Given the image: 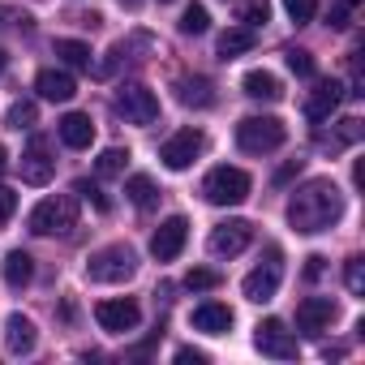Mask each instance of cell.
I'll return each instance as SVG.
<instances>
[{
	"instance_id": "836d02e7",
	"label": "cell",
	"mask_w": 365,
	"mask_h": 365,
	"mask_svg": "<svg viewBox=\"0 0 365 365\" xmlns=\"http://www.w3.org/2000/svg\"><path fill=\"white\" fill-rule=\"evenodd\" d=\"M284 9H288V18H292L297 26H305V22H314V14H318V0H284Z\"/></svg>"
},
{
	"instance_id": "ffe728a7",
	"label": "cell",
	"mask_w": 365,
	"mask_h": 365,
	"mask_svg": "<svg viewBox=\"0 0 365 365\" xmlns=\"http://www.w3.org/2000/svg\"><path fill=\"white\" fill-rule=\"evenodd\" d=\"M5 344H9V352H14V356L35 352V344H39L35 322H31V318H22V314H9V322H5Z\"/></svg>"
},
{
	"instance_id": "9c48e42d",
	"label": "cell",
	"mask_w": 365,
	"mask_h": 365,
	"mask_svg": "<svg viewBox=\"0 0 365 365\" xmlns=\"http://www.w3.org/2000/svg\"><path fill=\"white\" fill-rule=\"evenodd\" d=\"M202 146H207L202 129H180V133H172V138L159 146V159H163L172 172H185V168L202 155Z\"/></svg>"
},
{
	"instance_id": "8d00e7d4",
	"label": "cell",
	"mask_w": 365,
	"mask_h": 365,
	"mask_svg": "<svg viewBox=\"0 0 365 365\" xmlns=\"http://www.w3.org/2000/svg\"><path fill=\"white\" fill-rule=\"evenodd\" d=\"M301 163H305V159H292V163H284V168L275 172V185H284V180H292V176L301 172Z\"/></svg>"
},
{
	"instance_id": "e575fe53",
	"label": "cell",
	"mask_w": 365,
	"mask_h": 365,
	"mask_svg": "<svg viewBox=\"0 0 365 365\" xmlns=\"http://www.w3.org/2000/svg\"><path fill=\"white\" fill-rule=\"evenodd\" d=\"M356 138H361V120L348 116V120H339V133L331 138V146H344V142H356Z\"/></svg>"
},
{
	"instance_id": "83f0119b",
	"label": "cell",
	"mask_w": 365,
	"mask_h": 365,
	"mask_svg": "<svg viewBox=\"0 0 365 365\" xmlns=\"http://www.w3.org/2000/svg\"><path fill=\"white\" fill-rule=\"evenodd\" d=\"M284 56H288V69H292L297 78H314V73H318V61H314L305 48H288Z\"/></svg>"
},
{
	"instance_id": "7c38bea8",
	"label": "cell",
	"mask_w": 365,
	"mask_h": 365,
	"mask_svg": "<svg viewBox=\"0 0 365 365\" xmlns=\"http://www.w3.org/2000/svg\"><path fill=\"white\" fill-rule=\"evenodd\" d=\"M335 314H339V305H335L331 297H305V301L297 305V331H301V335H322V331L335 322Z\"/></svg>"
},
{
	"instance_id": "4fadbf2b",
	"label": "cell",
	"mask_w": 365,
	"mask_h": 365,
	"mask_svg": "<svg viewBox=\"0 0 365 365\" xmlns=\"http://www.w3.org/2000/svg\"><path fill=\"white\" fill-rule=\"evenodd\" d=\"M185 241H190V224L180 220V215H172V220H163V224L155 228V237H150V254H155L159 262H172L180 250H185Z\"/></svg>"
},
{
	"instance_id": "d4e9b609",
	"label": "cell",
	"mask_w": 365,
	"mask_h": 365,
	"mask_svg": "<svg viewBox=\"0 0 365 365\" xmlns=\"http://www.w3.org/2000/svg\"><path fill=\"white\" fill-rule=\"evenodd\" d=\"M56 56L73 69H91V43L82 39H56Z\"/></svg>"
},
{
	"instance_id": "f546056e",
	"label": "cell",
	"mask_w": 365,
	"mask_h": 365,
	"mask_svg": "<svg viewBox=\"0 0 365 365\" xmlns=\"http://www.w3.org/2000/svg\"><path fill=\"white\" fill-rule=\"evenodd\" d=\"M237 18H241L250 31H254V26H267V18H271V5H267V0H245Z\"/></svg>"
},
{
	"instance_id": "74e56055",
	"label": "cell",
	"mask_w": 365,
	"mask_h": 365,
	"mask_svg": "<svg viewBox=\"0 0 365 365\" xmlns=\"http://www.w3.org/2000/svg\"><path fill=\"white\" fill-rule=\"evenodd\" d=\"M322 262H327L322 254H309V258H305V279H318V275H322Z\"/></svg>"
},
{
	"instance_id": "e0dca14e",
	"label": "cell",
	"mask_w": 365,
	"mask_h": 365,
	"mask_svg": "<svg viewBox=\"0 0 365 365\" xmlns=\"http://www.w3.org/2000/svg\"><path fill=\"white\" fill-rule=\"evenodd\" d=\"M35 91H39L43 99H52V103H69V99L78 95V82H73L65 69H39Z\"/></svg>"
},
{
	"instance_id": "ee69618b",
	"label": "cell",
	"mask_w": 365,
	"mask_h": 365,
	"mask_svg": "<svg viewBox=\"0 0 365 365\" xmlns=\"http://www.w3.org/2000/svg\"><path fill=\"white\" fill-rule=\"evenodd\" d=\"M5 65H9V61H5V48H0V73H5Z\"/></svg>"
},
{
	"instance_id": "44dd1931",
	"label": "cell",
	"mask_w": 365,
	"mask_h": 365,
	"mask_svg": "<svg viewBox=\"0 0 365 365\" xmlns=\"http://www.w3.org/2000/svg\"><path fill=\"white\" fill-rule=\"evenodd\" d=\"M0 275H5V288H26L31 279H35V258L26 254V250H9L5 254V262H0Z\"/></svg>"
},
{
	"instance_id": "603a6c76",
	"label": "cell",
	"mask_w": 365,
	"mask_h": 365,
	"mask_svg": "<svg viewBox=\"0 0 365 365\" xmlns=\"http://www.w3.org/2000/svg\"><path fill=\"white\" fill-rule=\"evenodd\" d=\"M125 198H129L138 211H150V207L159 202V185H155L150 176H142V172H138V176H129V180H125Z\"/></svg>"
},
{
	"instance_id": "7bdbcfd3",
	"label": "cell",
	"mask_w": 365,
	"mask_h": 365,
	"mask_svg": "<svg viewBox=\"0 0 365 365\" xmlns=\"http://www.w3.org/2000/svg\"><path fill=\"white\" fill-rule=\"evenodd\" d=\"M120 5H125V9H138V5H142V0H120Z\"/></svg>"
},
{
	"instance_id": "5b68a950",
	"label": "cell",
	"mask_w": 365,
	"mask_h": 365,
	"mask_svg": "<svg viewBox=\"0 0 365 365\" xmlns=\"http://www.w3.org/2000/svg\"><path fill=\"white\" fill-rule=\"evenodd\" d=\"M202 194H207L211 207H241L250 198V172L228 168V163L224 168H211L207 180H202Z\"/></svg>"
},
{
	"instance_id": "d6986e66",
	"label": "cell",
	"mask_w": 365,
	"mask_h": 365,
	"mask_svg": "<svg viewBox=\"0 0 365 365\" xmlns=\"http://www.w3.org/2000/svg\"><path fill=\"white\" fill-rule=\"evenodd\" d=\"M194 331H202V335H228L232 331V309L220 305V301L198 305L194 309Z\"/></svg>"
},
{
	"instance_id": "d6a6232c",
	"label": "cell",
	"mask_w": 365,
	"mask_h": 365,
	"mask_svg": "<svg viewBox=\"0 0 365 365\" xmlns=\"http://www.w3.org/2000/svg\"><path fill=\"white\" fill-rule=\"evenodd\" d=\"M185 288H190V292H211V288H220V271L194 267V271L185 275Z\"/></svg>"
},
{
	"instance_id": "bcb514c9",
	"label": "cell",
	"mask_w": 365,
	"mask_h": 365,
	"mask_svg": "<svg viewBox=\"0 0 365 365\" xmlns=\"http://www.w3.org/2000/svg\"><path fill=\"white\" fill-rule=\"evenodd\" d=\"M159 5H168V0H159Z\"/></svg>"
},
{
	"instance_id": "3957f363",
	"label": "cell",
	"mask_w": 365,
	"mask_h": 365,
	"mask_svg": "<svg viewBox=\"0 0 365 365\" xmlns=\"http://www.w3.org/2000/svg\"><path fill=\"white\" fill-rule=\"evenodd\" d=\"M133 271H138V254L129 245H103L86 258V275L95 284H125L133 279Z\"/></svg>"
},
{
	"instance_id": "f1b7e54d",
	"label": "cell",
	"mask_w": 365,
	"mask_h": 365,
	"mask_svg": "<svg viewBox=\"0 0 365 365\" xmlns=\"http://www.w3.org/2000/svg\"><path fill=\"white\" fill-rule=\"evenodd\" d=\"M73 194H82L86 202H95V211H103V215L112 211V198H108V194L95 185V180H73Z\"/></svg>"
},
{
	"instance_id": "7a4b0ae2",
	"label": "cell",
	"mask_w": 365,
	"mask_h": 365,
	"mask_svg": "<svg viewBox=\"0 0 365 365\" xmlns=\"http://www.w3.org/2000/svg\"><path fill=\"white\" fill-rule=\"evenodd\" d=\"M31 232L35 237H69L73 228H78V202L69 198V194H61V198H43L35 211H31Z\"/></svg>"
},
{
	"instance_id": "277c9868",
	"label": "cell",
	"mask_w": 365,
	"mask_h": 365,
	"mask_svg": "<svg viewBox=\"0 0 365 365\" xmlns=\"http://www.w3.org/2000/svg\"><path fill=\"white\" fill-rule=\"evenodd\" d=\"M284 138H288V129L275 116H245L237 125V146L245 155H271V150L284 146Z\"/></svg>"
},
{
	"instance_id": "8fae6325",
	"label": "cell",
	"mask_w": 365,
	"mask_h": 365,
	"mask_svg": "<svg viewBox=\"0 0 365 365\" xmlns=\"http://www.w3.org/2000/svg\"><path fill=\"white\" fill-rule=\"evenodd\" d=\"M250 241H254V228L245 224V220H228V224H220V228H211V254L215 258H237V254H245L250 250Z\"/></svg>"
},
{
	"instance_id": "ba28073f",
	"label": "cell",
	"mask_w": 365,
	"mask_h": 365,
	"mask_svg": "<svg viewBox=\"0 0 365 365\" xmlns=\"http://www.w3.org/2000/svg\"><path fill=\"white\" fill-rule=\"evenodd\" d=\"M254 344H258L262 356H275V361H297V352H301V348H297V335H292L279 318H262Z\"/></svg>"
},
{
	"instance_id": "1f68e13d",
	"label": "cell",
	"mask_w": 365,
	"mask_h": 365,
	"mask_svg": "<svg viewBox=\"0 0 365 365\" xmlns=\"http://www.w3.org/2000/svg\"><path fill=\"white\" fill-rule=\"evenodd\" d=\"M344 284H348L352 297L365 292V258H348V262H344Z\"/></svg>"
},
{
	"instance_id": "60d3db41",
	"label": "cell",
	"mask_w": 365,
	"mask_h": 365,
	"mask_svg": "<svg viewBox=\"0 0 365 365\" xmlns=\"http://www.w3.org/2000/svg\"><path fill=\"white\" fill-rule=\"evenodd\" d=\"M9 22H22V26H31V18H26V14H14V9H0V26H9Z\"/></svg>"
},
{
	"instance_id": "7402d4cb",
	"label": "cell",
	"mask_w": 365,
	"mask_h": 365,
	"mask_svg": "<svg viewBox=\"0 0 365 365\" xmlns=\"http://www.w3.org/2000/svg\"><path fill=\"white\" fill-rule=\"evenodd\" d=\"M241 86H245V95H250V99H262V103L284 99V82H279L275 73H267V69H250Z\"/></svg>"
},
{
	"instance_id": "f6af8a7d",
	"label": "cell",
	"mask_w": 365,
	"mask_h": 365,
	"mask_svg": "<svg viewBox=\"0 0 365 365\" xmlns=\"http://www.w3.org/2000/svg\"><path fill=\"white\" fill-rule=\"evenodd\" d=\"M344 5H348V9H352V5H361V0H344Z\"/></svg>"
},
{
	"instance_id": "6da1fadb",
	"label": "cell",
	"mask_w": 365,
	"mask_h": 365,
	"mask_svg": "<svg viewBox=\"0 0 365 365\" xmlns=\"http://www.w3.org/2000/svg\"><path fill=\"white\" fill-rule=\"evenodd\" d=\"M339 215H344V194L335 190V180H327V176L305 180V185L288 198V224L297 232H305V237L335 228Z\"/></svg>"
},
{
	"instance_id": "484cf974",
	"label": "cell",
	"mask_w": 365,
	"mask_h": 365,
	"mask_svg": "<svg viewBox=\"0 0 365 365\" xmlns=\"http://www.w3.org/2000/svg\"><path fill=\"white\" fill-rule=\"evenodd\" d=\"M125 163H129V150L108 146V150L95 159V172H99V176H120V172H125Z\"/></svg>"
},
{
	"instance_id": "d590c367",
	"label": "cell",
	"mask_w": 365,
	"mask_h": 365,
	"mask_svg": "<svg viewBox=\"0 0 365 365\" xmlns=\"http://www.w3.org/2000/svg\"><path fill=\"white\" fill-rule=\"evenodd\" d=\"M14 211H18V194L0 185V228H5V224L14 220Z\"/></svg>"
},
{
	"instance_id": "5bb4252c",
	"label": "cell",
	"mask_w": 365,
	"mask_h": 365,
	"mask_svg": "<svg viewBox=\"0 0 365 365\" xmlns=\"http://www.w3.org/2000/svg\"><path fill=\"white\" fill-rule=\"evenodd\" d=\"M52 172H56V159H52L48 138H31V146L22 155V180H26V185H48Z\"/></svg>"
},
{
	"instance_id": "ab89813d",
	"label": "cell",
	"mask_w": 365,
	"mask_h": 365,
	"mask_svg": "<svg viewBox=\"0 0 365 365\" xmlns=\"http://www.w3.org/2000/svg\"><path fill=\"white\" fill-rule=\"evenodd\" d=\"M331 26H335V31L348 26V5H335V9H331Z\"/></svg>"
},
{
	"instance_id": "8992f818",
	"label": "cell",
	"mask_w": 365,
	"mask_h": 365,
	"mask_svg": "<svg viewBox=\"0 0 365 365\" xmlns=\"http://www.w3.org/2000/svg\"><path fill=\"white\" fill-rule=\"evenodd\" d=\"M116 112L129 120V125H155L159 120V99L155 91H146L142 82H125L116 91Z\"/></svg>"
},
{
	"instance_id": "9a60e30c",
	"label": "cell",
	"mask_w": 365,
	"mask_h": 365,
	"mask_svg": "<svg viewBox=\"0 0 365 365\" xmlns=\"http://www.w3.org/2000/svg\"><path fill=\"white\" fill-rule=\"evenodd\" d=\"M344 95H348L344 82H335V78H331V82H318V86L309 91V99H305V116H309V120H331V112L344 103Z\"/></svg>"
},
{
	"instance_id": "30bf717a",
	"label": "cell",
	"mask_w": 365,
	"mask_h": 365,
	"mask_svg": "<svg viewBox=\"0 0 365 365\" xmlns=\"http://www.w3.org/2000/svg\"><path fill=\"white\" fill-rule=\"evenodd\" d=\"M95 322H99L108 335H125V331H133V327L142 322V309H138V301H129V297H120V301H99V305H95Z\"/></svg>"
},
{
	"instance_id": "f35d334b",
	"label": "cell",
	"mask_w": 365,
	"mask_h": 365,
	"mask_svg": "<svg viewBox=\"0 0 365 365\" xmlns=\"http://www.w3.org/2000/svg\"><path fill=\"white\" fill-rule=\"evenodd\" d=\"M176 361H194V365H202L207 352H198V348H176Z\"/></svg>"
},
{
	"instance_id": "4dcf8cb0",
	"label": "cell",
	"mask_w": 365,
	"mask_h": 365,
	"mask_svg": "<svg viewBox=\"0 0 365 365\" xmlns=\"http://www.w3.org/2000/svg\"><path fill=\"white\" fill-rule=\"evenodd\" d=\"M5 125H9V129H31V125H35V103H31V99H18V103L9 108Z\"/></svg>"
},
{
	"instance_id": "cb8c5ba5",
	"label": "cell",
	"mask_w": 365,
	"mask_h": 365,
	"mask_svg": "<svg viewBox=\"0 0 365 365\" xmlns=\"http://www.w3.org/2000/svg\"><path fill=\"white\" fill-rule=\"evenodd\" d=\"M250 48H254V31H250V26H232V31H224L220 43H215V52H220L224 61H237V56H245Z\"/></svg>"
},
{
	"instance_id": "ac0fdd59",
	"label": "cell",
	"mask_w": 365,
	"mask_h": 365,
	"mask_svg": "<svg viewBox=\"0 0 365 365\" xmlns=\"http://www.w3.org/2000/svg\"><path fill=\"white\" fill-rule=\"evenodd\" d=\"M56 133H61V142H65V146H73V150H86V146L95 142V125H91V116H86V112H69V116H61Z\"/></svg>"
},
{
	"instance_id": "4316f807",
	"label": "cell",
	"mask_w": 365,
	"mask_h": 365,
	"mask_svg": "<svg viewBox=\"0 0 365 365\" xmlns=\"http://www.w3.org/2000/svg\"><path fill=\"white\" fill-rule=\"evenodd\" d=\"M207 26H211V14L202 5H190L185 14H180V35H202Z\"/></svg>"
},
{
	"instance_id": "2e32d148",
	"label": "cell",
	"mask_w": 365,
	"mask_h": 365,
	"mask_svg": "<svg viewBox=\"0 0 365 365\" xmlns=\"http://www.w3.org/2000/svg\"><path fill=\"white\" fill-rule=\"evenodd\" d=\"M176 99L185 103V108H211V103H215V82L202 78V73L176 78Z\"/></svg>"
},
{
	"instance_id": "52a82bcc",
	"label": "cell",
	"mask_w": 365,
	"mask_h": 365,
	"mask_svg": "<svg viewBox=\"0 0 365 365\" xmlns=\"http://www.w3.org/2000/svg\"><path fill=\"white\" fill-rule=\"evenodd\" d=\"M279 279H284V267H279V250L271 245V250H267V262H262V267H254V271L245 275L241 292H245V301H254V305H267V301H275V292H279Z\"/></svg>"
},
{
	"instance_id": "b9f144b4",
	"label": "cell",
	"mask_w": 365,
	"mask_h": 365,
	"mask_svg": "<svg viewBox=\"0 0 365 365\" xmlns=\"http://www.w3.org/2000/svg\"><path fill=\"white\" fill-rule=\"evenodd\" d=\"M5 163H9V155H5V146H0V172H5Z\"/></svg>"
}]
</instances>
